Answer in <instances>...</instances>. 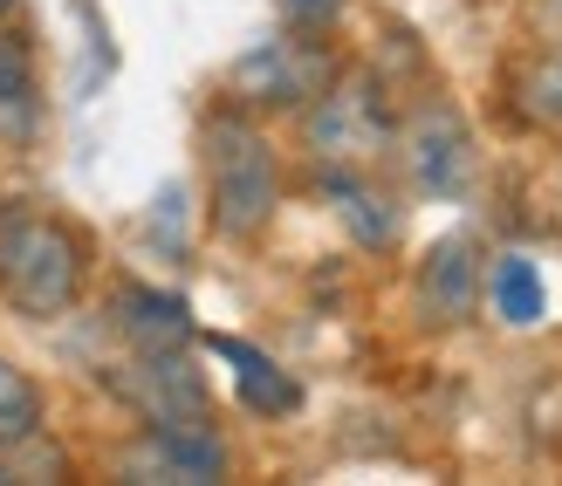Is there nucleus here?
I'll list each match as a JSON object with an SVG mask.
<instances>
[{
  "instance_id": "obj_1",
  "label": "nucleus",
  "mask_w": 562,
  "mask_h": 486,
  "mask_svg": "<svg viewBox=\"0 0 562 486\" xmlns=\"http://www.w3.org/2000/svg\"><path fill=\"white\" fill-rule=\"evenodd\" d=\"M0 295L21 316H63L82 295V240L76 226H63L42 206H8L0 213Z\"/></svg>"
},
{
  "instance_id": "obj_2",
  "label": "nucleus",
  "mask_w": 562,
  "mask_h": 486,
  "mask_svg": "<svg viewBox=\"0 0 562 486\" xmlns=\"http://www.w3.org/2000/svg\"><path fill=\"white\" fill-rule=\"evenodd\" d=\"M206 206H213V226L227 240H255L281 206L274 145L261 137V124L240 117V110L206 117Z\"/></svg>"
},
{
  "instance_id": "obj_3",
  "label": "nucleus",
  "mask_w": 562,
  "mask_h": 486,
  "mask_svg": "<svg viewBox=\"0 0 562 486\" xmlns=\"http://www.w3.org/2000/svg\"><path fill=\"white\" fill-rule=\"evenodd\" d=\"M405 165H412V185L432 192V199L467 192V179H473V137L460 124V110H446V103L418 110L412 131H405Z\"/></svg>"
},
{
  "instance_id": "obj_4",
  "label": "nucleus",
  "mask_w": 562,
  "mask_h": 486,
  "mask_svg": "<svg viewBox=\"0 0 562 486\" xmlns=\"http://www.w3.org/2000/svg\"><path fill=\"white\" fill-rule=\"evenodd\" d=\"M124 397L151 425H206V384H200V370L186 363V350H137Z\"/></svg>"
},
{
  "instance_id": "obj_5",
  "label": "nucleus",
  "mask_w": 562,
  "mask_h": 486,
  "mask_svg": "<svg viewBox=\"0 0 562 486\" xmlns=\"http://www.w3.org/2000/svg\"><path fill=\"white\" fill-rule=\"evenodd\" d=\"M384 103L371 82H336L329 97H316V117H308V137H316V151L329 165H357V158H371L384 145Z\"/></svg>"
},
{
  "instance_id": "obj_6",
  "label": "nucleus",
  "mask_w": 562,
  "mask_h": 486,
  "mask_svg": "<svg viewBox=\"0 0 562 486\" xmlns=\"http://www.w3.org/2000/svg\"><path fill=\"white\" fill-rule=\"evenodd\" d=\"M418 302H426L432 323H467L473 302H481V240L473 234L432 240L426 261H418Z\"/></svg>"
},
{
  "instance_id": "obj_7",
  "label": "nucleus",
  "mask_w": 562,
  "mask_h": 486,
  "mask_svg": "<svg viewBox=\"0 0 562 486\" xmlns=\"http://www.w3.org/2000/svg\"><path fill=\"white\" fill-rule=\"evenodd\" d=\"M131 473L151 479H220L227 473V445L206 425H151V439L131 452Z\"/></svg>"
},
{
  "instance_id": "obj_8",
  "label": "nucleus",
  "mask_w": 562,
  "mask_h": 486,
  "mask_svg": "<svg viewBox=\"0 0 562 486\" xmlns=\"http://www.w3.org/2000/svg\"><path fill=\"white\" fill-rule=\"evenodd\" d=\"M42 131V76L21 27H0V145H35Z\"/></svg>"
},
{
  "instance_id": "obj_9",
  "label": "nucleus",
  "mask_w": 562,
  "mask_h": 486,
  "mask_svg": "<svg viewBox=\"0 0 562 486\" xmlns=\"http://www.w3.org/2000/svg\"><path fill=\"white\" fill-rule=\"evenodd\" d=\"M117 329L131 350H186L192 342V308L165 289H124L117 295Z\"/></svg>"
},
{
  "instance_id": "obj_10",
  "label": "nucleus",
  "mask_w": 562,
  "mask_h": 486,
  "mask_svg": "<svg viewBox=\"0 0 562 486\" xmlns=\"http://www.w3.org/2000/svg\"><path fill=\"white\" fill-rule=\"evenodd\" d=\"M213 357L234 363V384H240V405H247V411H261V418H289V411H302V384H295L274 357L247 350V342H234V336H213Z\"/></svg>"
},
{
  "instance_id": "obj_11",
  "label": "nucleus",
  "mask_w": 562,
  "mask_h": 486,
  "mask_svg": "<svg viewBox=\"0 0 562 486\" xmlns=\"http://www.w3.org/2000/svg\"><path fill=\"white\" fill-rule=\"evenodd\" d=\"M316 82H323V69L302 63L295 42H268L261 55L240 63V90H255L261 103H302V97H316Z\"/></svg>"
},
{
  "instance_id": "obj_12",
  "label": "nucleus",
  "mask_w": 562,
  "mask_h": 486,
  "mask_svg": "<svg viewBox=\"0 0 562 486\" xmlns=\"http://www.w3.org/2000/svg\"><path fill=\"white\" fill-rule=\"evenodd\" d=\"M487 295H494V316L515 323V329H536L549 316V289H542V274H536L528 253H501L494 274H487Z\"/></svg>"
},
{
  "instance_id": "obj_13",
  "label": "nucleus",
  "mask_w": 562,
  "mask_h": 486,
  "mask_svg": "<svg viewBox=\"0 0 562 486\" xmlns=\"http://www.w3.org/2000/svg\"><path fill=\"white\" fill-rule=\"evenodd\" d=\"M329 199H336V219L350 226V234L363 240V247H391L398 240V213L384 206V199L371 192V185H357V179H344V171H329Z\"/></svg>"
},
{
  "instance_id": "obj_14",
  "label": "nucleus",
  "mask_w": 562,
  "mask_h": 486,
  "mask_svg": "<svg viewBox=\"0 0 562 486\" xmlns=\"http://www.w3.org/2000/svg\"><path fill=\"white\" fill-rule=\"evenodd\" d=\"M515 110L528 124H562V55H536L521 76H515Z\"/></svg>"
},
{
  "instance_id": "obj_15",
  "label": "nucleus",
  "mask_w": 562,
  "mask_h": 486,
  "mask_svg": "<svg viewBox=\"0 0 562 486\" xmlns=\"http://www.w3.org/2000/svg\"><path fill=\"white\" fill-rule=\"evenodd\" d=\"M27 432H42V391H35L27 370H14L0 357V445H14Z\"/></svg>"
},
{
  "instance_id": "obj_16",
  "label": "nucleus",
  "mask_w": 562,
  "mask_h": 486,
  "mask_svg": "<svg viewBox=\"0 0 562 486\" xmlns=\"http://www.w3.org/2000/svg\"><path fill=\"white\" fill-rule=\"evenodd\" d=\"M329 8H336V0H289V14H308V21L329 14Z\"/></svg>"
}]
</instances>
